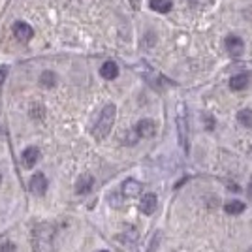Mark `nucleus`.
<instances>
[{
    "instance_id": "3",
    "label": "nucleus",
    "mask_w": 252,
    "mask_h": 252,
    "mask_svg": "<svg viewBox=\"0 0 252 252\" xmlns=\"http://www.w3.org/2000/svg\"><path fill=\"white\" fill-rule=\"evenodd\" d=\"M13 34H15V38H17L21 44H26L30 38L34 36V30H32L30 24L23 23V21H17V23L13 24Z\"/></svg>"
},
{
    "instance_id": "16",
    "label": "nucleus",
    "mask_w": 252,
    "mask_h": 252,
    "mask_svg": "<svg viewBox=\"0 0 252 252\" xmlns=\"http://www.w3.org/2000/svg\"><path fill=\"white\" fill-rule=\"evenodd\" d=\"M40 83L44 85V87H55V83H57V75L53 72H44L42 73V77H40Z\"/></svg>"
},
{
    "instance_id": "10",
    "label": "nucleus",
    "mask_w": 252,
    "mask_h": 252,
    "mask_svg": "<svg viewBox=\"0 0 252 252\" xmlns=\"http://www.w3.org/2000/svg\"><path fill=\"white\" fill-rule=\"evenodd\" d=\"M92 184H94V179L91 175H81L75 183V190H77V194H87L91 192Z\"/></svg>"
},
{
    "instance_id": "12",
    "label": "nucleus",
    "mask_w": 252,
    "mask_h": 252,
    "mask_svg": "<svg viewBox=\"0 0 252 252\" xmlns=\"http://www.w3.org/2000/svg\"><path fill=\"white\" fill-rule=\"evenodd\" d=\"M247 85H249V75H247V73H237V75H233L231 81H229L231 91H243Z\"/></svg>"
},
{
    "instance_id": "7",
    "label": "nucleus",
    "mask_w": 252,
    "mask_h": 252,
    "mask_svg": "<svg viewBox=\"0 0 252 252\" xmlns=\"http://www.w3.org/2000/svg\"><path fill=\"white\" fill-rule=\"evenodd\" d=\"M155 132H156V124L149 119L139 120L137 126H136V134L141 136V137H151V136H155Z\"/></svg>"
},
{
    "instance_id": "9",
    "label": "nucleus",
    "mask_w": 252,
    "mask_h": 252,
    "mask_svg": "<svg viewBox=\"0 0 252 252\" xmlns=\"http://www.w3.org/2000/svg\"><path fill=\"white\" fill-rule=\"evenodd\" d=\"M141 192V183H137L136 179H126L122 183V194L128 198H136Z\"/></svg>"
},
{
    "instance_id": "18",
    "label": "nucleus",
    "mask_w": 252,
    "mask_h": 252,
    "mask_svg": "<svg viewBox=\"0 0 252 252\" xmlns=\"http://www.w3.org/2000/svg\"><path fill=\"white\" fill-rule=\"evenodd\" d=\"M6 72H8V68H2V72H0V83L4 81V75H6Z\"/></svg>"
},
{
    "instance_id": "14",
    "label": "nucleus",
    "mask_w": 252,
    "mask_h": 252,
    "mask_svg": "<svg viewBox=\"0 0 252 252\" xmlns=\"http://www.w3.org/2000/svg\"><path fill=\"white\" fill-rule=\"evenodd\" d=\"M224 209H226V213H228V215H241V213L245 211V204H243V202H237V200H233V202H228V204L224 205Z\"/></svg>"
},
{
    "instance_id": "20",
    "label": "nucleus",
    "mask_w": 252,
    "mask_h": 252,
    "mask_svg": "<svg viewBox=\"0 0 252 252\" xmlns=\"http://www.w3.org/2000/svg\"><path fill=\"white\" fill-rule=\"evenodd\" d=\"M96 252H109V251H96Z\"/></svg>"
},
{
    "instance_id": "19",
    "label": "nucleus",
    "mask_w": 252,
    "mask_h": 252,
    "mask_svg": "<svg viewBox=\"0 0 252 252\" xmlns=\"http://www.w3.org/2000/svg\"><path fill=\"white\" fill-rule=\"evenodd\" d=\"M249 196L252 198V179H251V183H249Z\"/></svg>"
},
{
    "instance_id": "21",
    "label": "nucleus",
    "mask_w": 252,
    "mask_h": 252,
    "mask_svg": "<svg viewBox=\"0 0 252 252\" xmlns=\"http://www.w3.org/2000/svg\"><path fill=\"white\" fill-rule=\"evenodd\" d=\"M0 183H2V177H0Z\"/></svg>"
},
{
    "instance_id": "13",
    "label": "nucleus",
    "mask_w": 252,
    "mask_h": 252,
    "mask_svg": "<svg viewBox=\"0 0 252 252\" xmlns=\"http://www.w3.org/2000/svg\"><path fill=\"white\" fill-rule=\"evenodd\" d=\"M171 2L169 0H151V10H155V12H160V13H168L171 10Z\"/></svg>"
},
{
    "instance_id": "8",
    "label": "nucleus",
    "mask_w": 252,
    "mask_h": 252,
    "mask_svg": "<svg viewBox=\"0 0 252 252\" xmlns=\"http://www.w3.org/2000/svg\"><path fill=\"white\" fill-rule=\"evenodd\" d=\"M38 158H40L38 147H26L23 151V155H21V160H23L24 168H32V166L38 162Z\"/></svg>"
},
{
    "instance_id": "5",
    "label": "nucleus",
    "mask_w": 252,
    "mask_h": 252,
    "mask_svg": "<svg viewBox=\"0 0 252 252\" xmlns=\"http://www.w3.org/2000/svg\"><path fill=\"white\" fill-rule=\"evenodd\" d=\"M226 49L231 57H239L245 51V44L239 36H228L226 38Z\"/></svg>"
},
{
    "instance_id": "17",
    "label": "nucleus",
    "mask_w": 252,
    "mask_h": 252,
    "mask_svg": "<svg viewBox=\"0 0 252 252\" xmlns=\"http://www.w3.org/2000/svg\"><path fill=\"white\" fill-rule=\"evenodd\" d=\"M130 2H132V8H136V10H137L139 4H141V0H130Z\"/></svg>"
},
{
    "instance_id": "11",
    "label": "nucleus",
    "mask_w": 252,
    "mask_h": 252,
    "mask_svg": "<svg viewBox=\"0 0 252 252\" xmlns=\"http://www.w3.org/2000/svg\"><path fill=\"white\" fill-rule=\"evenodd\" d=\"M100 75H102L104 79H115V77L119 75V66H117L115 62L108 60V62L100 68Z\"/></svg>"
},
{
    "instance_id": "4",
    "label": "nucleus",
    "mask_w": 252,
    "mask_h": 252,
    "mask_svg": "<svg viewBox=\"0 0 252 252\" xmlns=\"http://www.w3.org/2000/svg\"><path fill=\"white\" fill-rule=\"evenodd\" d=\"M177 126H179V139L181 145L184 149H188V122L184 119V113H183V106H179V115H177Z\"/></svg>"
},
{
    "instance_id": "15",
    "label": "nucleus",
    "mask_w": 252,
    "mask_h": 252,
    "mask_svg": "<svg viewBox=\"0 0 252 252\" xmlns=\"http://www.w3.org/2000/svg\"><path fill=\"white\" fill-rule=\"evenodd\" d=\"M237 120H239L243 126L252 128V109H241L237 113Z\"/></svg>"
},
{
    "instance_id": "2",
    "label": "nucleus",
    "mask_w": 252,
    "mask_h": 252,
    "mask_svg": "<svg viewBox=\"0 0 252 252\" xmlns=\"http://www.w3.org/2000/svg\"><path fill=\"white\" fill-rule=\"evenodd\" d=\"M28 186H30V192L32 194L44 196L46 190H47V179H46V175H44V173H34V175L30 177Z\"/></svg>"
},
{
    "instance_id": "6",
    "label": "nucleus",
    "mask_w": 252,
    "mask_h": 252,
    "mask_svg": "<svg viewBox=\"0 0 252 252\" xmlns=\"http://www.w3.org/2000/svg\"><path fill=\"white\" fill-rule=\"evenodd\" d=\"M156 205H158V200H156L155 194H145V196H141L139 209H141L143 215H153L156 211Z\"/></svg>"
},
{
    "instance_id": "1",
    "label": "nucleus",
    "mask_w": 252,
    "mask_h": 252,
    "mask_svg": "<svg viewBox=\"0 0 252 252\" xmlns=\"http://www.w3.org/2000/svg\"><path fill=\"white\" fill-rule=\"evenodd\" d=\"M115 113H117V108H115L113 104H108L106 108L102 109L96 124H94V128H92V136L96 137L98 141L104 139V137H108V134L111 132L113 122H115Z\"/></svg>"
}]
</instances>
